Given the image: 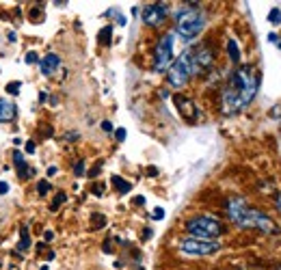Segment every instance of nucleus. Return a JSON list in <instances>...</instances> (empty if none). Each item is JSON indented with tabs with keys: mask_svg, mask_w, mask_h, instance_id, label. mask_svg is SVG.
Wrapping results in <instances>:
<instances>
[{
	"mask_svg": "<svg viewBox=\"0 0 281 270\" xmlns=\"http://www.w3.org/2000/svg\"><path fill=\"white\" fill-rule=\"evenodd\" d=\"M258 85L260 78L251 65H243L240 69H236L221 93V110L227 114L243 110L245 106L253 102L255 93H258Z\"/></svg>",
	"mask_w": 281,
	"mask_h": 270,
	"instance_id": "obj_1",
	"label": "nucleus"
},
{
	"mask_svg": "<svg viewBox=\"0 0 281 270\" xmlns=\"http://www.w3.org/2000/svg\"><path fill=\"white\" fill-rule=\"evenodd\" d=\"M227 214L238 227L258 229V232L275 234V236L279 234V225L275 223V220H272L268 214H264V212L251 208L245 199H240V197H231L227 201Z\"/></svg>",
	"mask_w": 281,
	"mask_h": 270,
	"instance_id": "obj_2",
	"label": "nucleus"
},
{
	"mask_svg": "<svg viewBox=\"0 0 281 270\" xmlns=\"http://www.w3.org/2000/svg\"><path fill=\"white\" fill-rule=\"evenodd\" d=\"M186 232L197 240H214V238H219V236H223L225 227L219 218L202 214V216H195V218L188 220Z\"/></svg>",
	"mask_w": 281,
	"mask_h": 270,
	"instance_id": "obj_3",
	"label": "nucleus"
},
{
	"mask_svg": "<svg viewBox=\"0 0 281 270\" xmlns=\"http://www.w3.org/2000/svg\"><path fill=\"white\" fill-rule=\"evenodd\" d=\"M206 26V18L199 9H186L178 15V24H175V32L184 39V42H192Z\"/></svg>",
	"mask_w": 281,
	"mask_h": 270,
	"instance_id": "obj_4",
	"label": "nucleus"
},
{
	"mask_svg": "<svg viewBox=\"0 0 281 270\" xmlns=\"http://www.w3.org/2000/svg\"><path fill=\"white\" fill-rule=\"evenodd\" d=\"M195 73V69H192V52L186 50V52H182L178 59H173L171 63V67H169V85L175 87V89H180L184 87L190 80V76Z\"/></svg>",
	"mask_w": 281,
	"mask_h": 270,
	"instance_id": "obj_5",
	"label": "nucleus"
},
{
	"mask_svg": "<svg viewBox=\"0 0 281 270\" xmlns=\"http://www.w3.org/2000/svg\"><path fill=\"white\" fill-rule=\"evenodd\" d=\"M173 39H175V32H165V35L158 39L156 50H154V69L156 71H165V69L171 67V63H173Z\"/></svg>",
	"mask_w": 281,
	"mask_h": 270,
	"instance_id": "obj_6",
	"label": "nucleus"
},
{
	"mask_svg": "<svg viewBox=\"0 0 281 270\" xmlns=\"http://www.w3.org/2000/svg\"><path fill=\"white\" fill-rule=\"evenodd\" d=\"M221 249L219 242L214 240H197V238H186L180 242V251L186 255H195V257H204V255H214Z\"/></svg>",
	"mask_w": 281,
	"mask_h": 270,
	"instance_id": "obj_7",
	"label": "nucleus"
},
{
	"mask_svg": "<svg viewBox=\"0 0 281 270\" xmlns=\"http://www.w3.org/2000/svg\"><path fill=\"white\" fill-rule=\"evenodd\" d=\"M167 13H169L167 5L165 3H156V5H147L145 9H143L141 18H143V22H145L147 26H160V24L165 22Z\"/></svg>",
	"mask_w": 281,
	"mask_h": 270,
	"instance_id": "obj_8",
	"label": "nucleus"
},
{
	"mask_svg": "<svg viewBox=\"0 0 281 270\" xmlns=\"http://www.w3.org/2000/svg\"><path fill=\"white\" fill-rule=\"evenodd\" d=\"M212 61H214V54H212V50H208V48H202L199 52H192V69H195V73L210 67Z\"/></svg>",
	"mask_w": 281,
	"mask_h": 270,
	"instance_id": "obj_9",
	"label": "nucleus"
},
{
	"mask_svg": "<svg viewBox=\"0 0 281 270\" xmlns=\"http://www.w3.org/2000/svg\"><path fill=\"white\" fill-rule=\"evenodd\" d=\"M59 67H61V59L56 54H46L44 59H39V69H42L44 76H54Z\"/></svg>",
	"mask_w": 281,
	"mask_h": 270,
	"instance_id": "obj_10",
	"label": "nucleus"
},
{
	"mask_svg": "<svg viewBox=\"0 0 281 270\" xmlns=\"http://www.w3.org/2000/svg\"><path fill=\"white\" fill-rule=\"evenodd\" d=\"M175 104L180 106V112L184 114V119H186V121H197V119H199V112H197L195 104H192L190 100H186V97L178 95V97H175Z\"/></svg>",
	"mask_w": 281,
	"mask_h": 270,
	"instance_id": "obj_11",
	"label": "nucleus"
},
{
	"mask_svg": "<svg viewBox=\"0 0 281 270\" xmlns=\"http://www.w3.org/2000/svg\"><path fill=\"white\" fill-rule=\"evenodd\" d=\"M15 104L9 100V97H0V124H9V121L15 119Z\"/></svg>",
	"mask_w": 281,
	"mask_h": 270,
	"instance_id": "obj_12",
	"label": "nucleus"
},
{
	"mask_svg": "<svg viewBox=\"0 0 281 270\" xmlns=\"http://www.w3.org/2000/svg\"><path fill=\"white\" fill-rule=\"evenodd\" d=\"M13 165L18 169V175L20 177H26L28 175V165L26 160H24V153L22 151H13Z\"/></svg>",
	"mask_w": 281,
	"mask_h": 270,
	"instance_id": "obj_13",
	"label": "nucleus"
},
{
	"mask_svg": "<svg viewBox=\"0 0 281 270\" xmlns=\"http://www.w3.org/2000/svg\"><path fill=\"white\" fill-rule=\"evenodd\" d=\"M18 249H20L22 253L30 249V234H28V227H22V229H20V244H18Z\"/></svg>",
	"mask_w": 281,
	"mask_h": 270,
	"instance_id": "obj_14",
	"label": "nucleus"
},
{
	"mask_svg": "<svg viewBox=\"0 0 281 270\" xmlns=\"http://www.w3.org/2000/svg\"><path fill=\"white\" fill-rule=\"evenodd\" d=\"M227 54H229V59L234 63H240V48H238V44L234 42V39H229V42H227Z\"/></svg>",
	"mask_w": 281,
	"mask_h": 270,
	"instance_id": "obj_15",
	"label": "nucleus"
},
{
	"mask_svg": "<svg viewBox=\"0 0 281 270\" xmlns=\"http://www.w3.org/2000/svg\"><path fill=\"white\" fill-rule=\"evenodd\" d=\"M112 184H115V188L122 195H126V192H130V188H132V184H128V182H124V177H119V175H115L112 177Z\"/></svg>",
	"mask_w": 281,
	"mask_h": 270,
	"instance_id": "obj_16",
	"label": "nucleus"
},
{
	"mask_svg": "<svg viewBox=\"0 0 281 270\" xmlns=\"http://www.w3.org/2000/svg\"><path fill=\"white\" fill-rule=\"evenodd\" d=\"M98 39H100V44H102V46H108V44L112 42V26H104V28L100 30Z\"/></svg>",
	"mask_w": 281,
	"mask_h": 270,
	"instance_id": "obj_17",
	"label": "nucleus"
},
{
	"mask_svg": "<svg viewBox=\"0 0 281 270\" xmlns=\"http://www.w3.org/2000/svg\"><path fill=\"white\" fill-rule=\"evenodd\" d=\"M65 199H67V195H65V192H59V195L54 197L50 210H52V212H54V210H59V206H61V203H65Z\"/></svg>",
	"mask_w": 281,
	"mask_h": 270,
	"instance_id": "obj_18",
	"label": "nucleus"
},
{
	"mask_svg": "<svg viewBox=\"0 0 281 270\" xmlns=\"http://www.w3.org/2000/svg\"><path fill=\"white\" fill-rule=\"evenodd\" d=\"M48 190H50V182H48V179H42V182L37 184V192L39 195H46Z\"/></svg>",
	"mask_w": 281,
	"mask_h": 270,
	"instance_id": "obj_19",
	"label": "nucleus"
},
{
	"mask_svg": "<svg viewBox=\"0 0 281 270\" xmlns=\"http://www.w3.org/2000/svg\"><path fill=\"white\" fill-rule=\"evenodd\" d=\"M20 83H11V85H7V93H11V95H18L20 93Z\"/></svg>",
	"mask_w": 281,
	"mask_h": 270,
	"instance_id": "obj_20",
	"label": "nucleus"
},
{
	"mask_svg": "<svg viewBox=\"0 0 281 270\" xmlns=\"http://www.w3.org/2000/svg\"><path fill=\"white\" fill-rule=\"evenodd\" d=\"M24 61H26L28 65H33V63H39V59H37V54H35V52H28L26 56H24Z\"/></svg>",
	"mask_w": 281,
	"mask_h": 270,
	"instance_id": "obj_21",
	"label": "nucleus"
},
{
	"mask_svg": "<svg viewBox=\"0 0 281 270\" xmlns=\"http://www.w3.org/2000/svg\"><path fill=\"white\" fill-rule=\"evenodd\" d=\"M115 136H117V141H124V138H126V130H124V128H119L117 132H115Z\"/></svg>",
	"mask_w": 281,
	"mask_h": 270,
	"instance_id": "obj_22",
	"label": "nucleus"
},
{
	"mask_svg": "<svg viewBox=\"0 0 281 270\" xmlns=\"http://www.w3.org/2000/svg\"><path fill=\"white\" fill-rule=\"evenodd\" d=\"M9 192V184L7 182H0V195H7Z\"/></svg>",
	"mask_w": 281,
	"mask_h": 270,
	"instance_id": "obj_23",
	"label": "nucleus"
},
{
	"mask_svg": "<svg viewBox=\"0 0 281 270\" xmlns=\"http://www.w3.org/2000/svg\"><path fill=\"white\" fill-rule=\"evenodd\" d=\"M163 216H165V212H163V208H156V210H154V218H156V220H160V218H163Z\"/></svg>",
	"mask_w": 281,
	"mask_h": 270,
	"instance_id": "obj_24",
	"label": "nucleus"
},
{
	"mask_svg": "<svg viewBox=\"0 0 281 270\" xmlns=\"http://www.w3.org/2000/svg\"><path fill=\"white\" fill-rule=\"evenodd\" d=\"M74 171H76L78 175H83V173H85V165H83V162H78V165L74 167Z\"/></svg>",
	"mask_w": 281,
	"mask_h": 270,
	"instance_id": "obj_25",
	"label": "nucleus"
},
{
	"mask_svg": "<svg viewBox=\"0 0 281 270\" xmlns=\"http://www.w3.org/2000/svg\"><path fill=\"white\" fill-rule=\"evenodd\" d=\"M102 130H104V132H112V126H110V121H104V124H102Z\"/></svg>",
	"mask_w": 281,
	"mask_h": 270,
	"instance_id": "obj_26",
	"label": "nucleus"
},
{
	"mask_svg": "<svg viewBox=\"0 0 281 270\" xmlns=\"http://www.w3.org/2000/svg\"><path fill=\"white\" fill-rule=\"evenodd\" d=\"M93 223L98 225V227H102L104 223H106V220H104V216H95V218H93Z\"/></svg>",
	"mask_w": 281,
	"mask_h": 270,
	"instance_id": "obj_27",
	"label": "nucleus"
},
{
	"mask_svg": "<svg viewBox=\"0 0 281 270\" xmlns=\"http://www.w3.org/2000/svg\"><path fill=\"white\" fill-rule=\"evenodd\" d=\"M26 151H28V153H35V143H33V141L26 143Z\"/></svg>",
	"mask_w": 281,
	"mask_h": 270,
	"instance_id": "obj_28",
	"label": "nucleus"
},
{
	"mask_svg": "<svg viewBox=\"0 0 281 270\" xmlns=\"http://www.w3.org/2000/svg\"><path fill=\"white\" fill-rule=\"evenodd\" d=\"M93 192H95V195H102V192H104V186H102V184L93 186Z\"/></svg>",
	"mask_w": 281,
	"mask_h": 270,
	"instance_id": "obj_29",
	"label": "nucleus"
},
{
	"mask_svg": "<svg viewBox=\"0 0 281 270\" xmlns=\"http://www.w3.org/2000/svg\"><path fill=\"white\" fill-rule=\"evenodd\" d=\"M270 20H277V22H279V20H281V13H279V11H272V13H270Z\"/></svg>",
	"mask_w": 281,
	"mask_h": 270,
	"instance_id": "obj_30",
	"label": "nucleus"
},
{
	"mask_svg": "<svg viewBox=\"0 0 281 270\" xmlns=\"http://www.w3.org/2000/svg\"><path fill=\"white\" fill-rule=\"evenodd\" d=\"M275 208L281 212V195H277V197H275Z\"/></svg>",
	"mask_w": 281,
	"mask_h": 270,
	"instance_id": "obj_31",
	"label": "nucleus"
},
{
	"mask_svg": "<svg viewBox=\"0 0 281 270\" xmlns=\"http://www.w3.org/2000/svg\"><path fill=\"white\" fill-rule=\"evenodd\" d=\"M48 100V91H42V95H39V102H46Z\"/></svg>",
	"mask_w": 281,
	"mask_h": 270,
	"instance_id": "obj_32",
	"label": "nucleus"
},
{
	"mask_svg": "<svg viewBox=\"0 0 281 270\" xmlns=\"http://www.w3.org/2000/svg\"><path fill=\"white\" fill-rule=\"evenodd\" d=\"M279 270H281V268H279Z\"/></svg>",
	"mask_w": 281,
	"mask_h": 270,
	"instance_id": "obj_33",
	"label": "nucleus"
}]
</instances>
